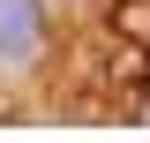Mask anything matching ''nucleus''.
<instances>
[{"label":"nucleus","instance_id":"f257e3e1","mask_svg":"<svg viewBox=\"0 0 150 143\" xmlns=\"http://www.w3.org/2000/svg\"><path fill=\"white\" fill-rule=\"evenodd\" d=\"M38 45H45L38 0H0V60H38Z\"/></svg>","mask_w":150,"mask_h":143},{"label":"nucleus","instance_id":"f03ea898","mask_svg":"<svg viewBox=\"0 0 150 143\" xmlns=\"http://www.w3.org/2000/svg\"><path fill=\"white\" fill-rule=\"evenodd\" d=\"M112 30L128 53H150V0H112Z\"/></svg>","mask_w":150,"mask_h":143}]
</instances>
